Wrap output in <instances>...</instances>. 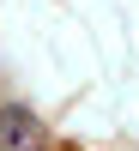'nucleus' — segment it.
I'll return each instance as SVG.
<instances>
[{"label": "nucleus", "mask_w": 139, "mask_h": 151, "mask_svg": "<svg viewBox=\"0 0 139 151\" xmlns=\"http://www.w3.org/2000/svg\"><path fill=\"white\" fill-rule=\"evenodd\" d=\"M0 151H48V133H42V121H36L30 109L6 103V109H0Z\"/></svg>", "instance_id": "f257e3e1"}]
</instances>
